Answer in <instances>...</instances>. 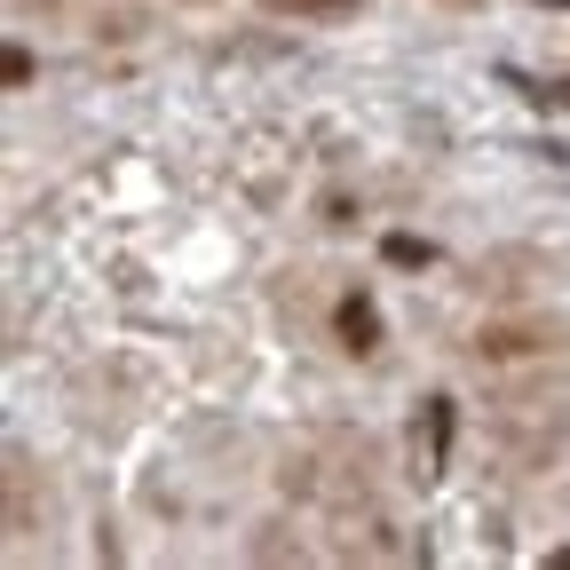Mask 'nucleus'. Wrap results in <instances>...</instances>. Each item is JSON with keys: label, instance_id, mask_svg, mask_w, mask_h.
Segmentation results:
<instances>
[{"label": "nucleus", "instance_id": "1", "mask_svg": "<svg viewBox=\"0 0 570 570\" xmlns=\"http://www.w3.org/2000/svg\"><path fill=\"white\" fill-rule=\"evenodd\" d=\"M428 444H436V468L452 452V404H428Z\"/></svg>", "mask_w": 570, "mask_h": 570}]
</instances>
